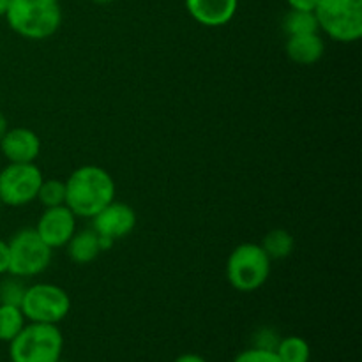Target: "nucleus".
<instances>
[{"label":"nucleus","instance_id":"10","mask_svg":"<svg viewBox=\"0 0 362 362\" xmlns=\"http://www.w3.org/2000/svg\"><path fill=\"white\" fill-rule=\"evenodd\" d=\"M92 221H94L92 230L99 237H105V239L115 243L133 232L136 226V212L131 205L113 200L103 211H99L92 218Z\"/></svg>","mask_w":362,"mask_h":362},{"label":"nucleus","instance_id":"23","mask_svg":"<svg viewBox=\"0 0 362 362\" xmlns=\"http://www.w3.org/2000/svg\"><path fill=\"white\" fill-rule=\"evenodd\" d=\"M290 9H297V11H315L317 7L318 0H286Z\"/></svg>","mask_w":362,"mask_h":362},{"label":"nucleus","instance_id":"28","mask_svg":"<svg viewBox=\"0 0 362 362\" xmlns=\"http://www.w3.org/2000/svg\"><path fill=\"white\" fill-rule=\"evenodd\" d=\"M0 211H2V202H0Z\"/></svg>","mask_w":362,"mask_h":362},{"label":"nucleus","instance_id":"27","mask_svg":"<svg viewBox=\"0 0 362 362\" xmlns=\"http://www.w3.org/2000/svg\"><path fill=\"white\" fill-rule=\"evenodd\" d=\"M94 4H99V6H106V4H112L113 0H92Z\"/></svg>","mask_w":362,"mask_h":362},{"label":"nucleus","instance_id":"19","mask_svg":"<svg viewBox=\"0 0 362 362\" xmlns=\"http://www.w3.org/2000/svg\"><path fill=\"white\" fill-rule=\"evenodd\" d=\"M35 200L41 202L45 209L66 205V180L42 179Z\"/></svg>","mask_w":362,"mask_h":362},{"label":"nucleus","instance_id":"13","mask_svg":"<svg viewBox=\"0 0 362 362\" xmlns=\"http://www.w3.org/2000/svg\"><path fill=\"white\" fill-rule=\"evenodd\" d=\"M285 52L292 62L300 64V66H311V64L318 62L322 59L325 52V42L318 32L288 35Z\"/></svg>","mask_w":362,"mask_h":362},{"label":"nucleus","instance_id":"2","mask_svg":"<svg viewBox=\"0 0 362 362\" xmlns=\"http://www.w3.org/2000/svg\"><path fill=\"white\" fill-rule=\"evenodd\" d=\"M4 18L20 37L45 41L62 25V7L59 0H11Z\"/></svg>","mask_w":362,"mask_h":362},{"label":"nucleus","instance_id":"25","mask_svg":"<svg viewBox=\"0 0 362 362\" xmlns=\"http://www.w3.org/2000/svg\"><path fill=\"white\" fill-rule=\"evenodd\" d=\"M7 129H9V124H7L6 115H4V113L0 112V138H2L4 134H6Z\"/></svg>","mask_w":362,"mask_h":362},{"label":"nucleus","instance_id":"22","mask_svg":"<svg viewBox=\"0 0 362 362\" xmlns=\"http://www.w3.org/2000/svg\"><path fill=\"white\" fill-rule=\"evenodd\" d=\"M9 274V244L0 239V276Z\"/></svg>","mask_w":362,"mask_h":362},{"label":"nucleus","instance_id":"4","mask_svg":"<svg viewBox=\"0 0 362 362\" xmlns=\"http://www.w3.org/2000/svg\"><path fill=\"white\" fill-rule=\"evenodd\" d=\"M271 262L260 244H239L226 260V279L239 292H255L267 283Z\"/></svg>","mask_w":362,"mask_h":362},{"label":"nucleus","instance_id":"1","mask_svg":"<svg viewBox=\"0 0 362 362\" xmlns=\"http://www.w3.org/2000/svg\"><path fill=\"white\" fill-rule=\"evenodd\" d=\"M115 200V180L105 168L83 165L66 180V205L76 218H94Z\"/></svg>","mask_w":362,"mask_h":362},{"label":"nucleus","instance_id":"11","mask_svg":"<svg viewBox=\"0 0 362 362\" xmlns=\"http://www.w3.org/2000/svg\"><path fill=\"white\" fill-rule=\"evenodd\" d=\"M0 151L9 163H34L41 154V140L28 127H9L0 138Z\"/></svg>","mask_w":362,"mask_h":362},{"label":"nucleus","instance_id":"12","mask_svg":"<svg viewBox=\"0 0 362 362\" xmlns=\"http://www.w3.org/2000/svg\"><path fill=\"white\" fill-rule=\"evenodd\" d=\"M186 11L204 27H223L233 20L239 0H184Z\"/></svg>","mask_w":362,"mask_h":362},{"label":"nucleus","instance_id":"3","mask_svg":"<svg viewBox=\"0 0 362 362\" xmlns=\"http://www.w3.org/2000/svg\"><path fill=\"white\" fill-rule=\"evenodd\" d=\"M64 336L53 324H25L20 334L9 341L11 362H59Z\"/></svg>","mask_w":362,"mask_h":362},{"label":"nucleus","instance_id":"5","mask_svg":"<svg viewBox=\"0 0 362 362\" xmlns=\"http://www.w3.org/2000/svg\"><path fill=\"white\" fill-rule=\"evenodd\" d=\"M318 30L338 42L362 37V0H318L315 7Z\"/></svg>","mask_w":362,"mask_h":362},{"label":"nucleus","instance_id":"15","mask_svg":"<svg viewBox=\"0 0 362 362\" xmlns=\"http://www.w3.org/2000/svg\"><path fill=\"white\" fill-rule=\"evenodd\" d=\"M260 246L264 247V251L271 260H283V258L292 255L296 240H293V235L288 230L274 228L264 237Z\"/></svg>","mask_w":362,"mask_h":362},{"label":"nucleus","instance_id":"16","mask_svg":"<svg viewBox=\"0 0 362 362\" xmlns=\"http://www.w3.org/2000/svg\"><path fill=\"white\" fill-rule=\"evenodd\" d=\"M25 324H27V318L20 306L0 304V341H13L25 327Z\"/></svg>","mask_w":362,"mask_h":362},{"label":"nucleus","instance_id":"7","mask_svg":"<svg viewBox=\"0 0 362 362\" xmlns=\"http://www.w3.org/2000/svg\"><path fill=\"white\" fill-rule=\"evenodd\" d=\"M20 308L28 322L57 325L69 315L71 297L59 285L37 283L25 288Z\"/></svg>","mask_w":362,"mask_h":362},{"label":"nucleus","instance_id":"20","mask_svg":"<svg viewBox=\"0 0 362 362\" xmlns=\"http://www.w3.org/2000/svg\"><path fill=\"white\" fill-rule=\"evenodd\" d=\"M27 286L21 285L18 281V278L4 279L0 283V304H13V306H20L21 299H23V293Z\"/></svg>","mask_w":362,"mask_h":362},{"label":"nucleus","instance_id":"17","mask_svg":"<svg viewBox=\"0 0 362 362\" xmlns=\"http://www.w3.org/2000/svg\"><path fill=\"white\" fill-rule=\"evenodd\" d=\"M274 352L281 362H310L311 349L310 343L300 336H286L276 345Z\"/></svg>","mask_w":362,"mask_h":362},{"label":"nucleus","instance_id":"14","mask_svg":"<svg viewBox=\"0 0 362 362\" xmlns=\"http://www.w3.org/2000/svg\"><path fill=\"white\" fill-rule=\"evenodd\" d=\"M66 247L71 260L78 265L90 264V262H94L103 253L99 235L92 228L74 232V235L71 237Z\"/></svg>","mask_w":362,"mask_h":362},{"label":"nucleus","instance_id":"18","mask_svg":"<svg viewBox=\"0 0 362 362\" xmlns=\"http://www.w3.org/2000/svg\"><path fill=\"white\" fill-rule=\"evenodd\" d=\"M283 30H285L286 37L288 35H299V34H311V32H318V21L313 11H297L290 9L283 18Z\"/></svg>","mask_w":362,"mask_h":362},{"label":"nucleus","instance_id":"24","mask_svg":"<svg viewBox=\"0 0 362 362\" xmlns=\"http://www.w3.org/2000/svg\"><path fill=\"white\" fill-rule=\"evenodd\" d=\"M173 362H207L202 356L198 354H182V356L177 357Z\"/></svg>","mask_w":362,"mask_h":362},{"label":"nucleus","instance_id":"8","mask_svg":"<svg viewBox=\"0 0 362 362\" xmlns=\"http://www.w3.org/2000/svg\"><path fill=\"white\" fill-rule=\"evenodd\" d=\"M42 172L35 163H7L0 170V202L7 207H23L37 198Z\"/></svg>","mask_w":362,"mask_h":362},{"label":"nucleus","instance_id":"21","mask_svg":"<svg viewBox=\"0 0 362 362\" xmlns=\"http://www.w3.org/2000/svg\"><path fill=\"white\" fill-rule=\"evenodd\" d=\"M233 362H281V361H279L278 354H276L274 350L253 346V349H247L244 350V352H240L239 356L233 359Z\"/></svg>","mask_w":362,"mask_h":362},{"label":"nucleus","instance_id":"6","mask_svg":"<svg viewBox=\"0 0 362 362\" xmlns=\"http://www.w3.org/2000/svg\"><path fill=\"white\" fill-rule=\"evenodd\" d=\"M9 274L14 278H34L52 264L53 250L37 235L34 228H23L11 237Z\"/></svg>","mask_w":362,"mask_h":362},{"label":"nucleus","instance_id":"9","mask_svg":"<svg viewBox=\"0 0 362 362\" xmlns=\"http://www.w3.org/2000/svg\"><path fill=\"white\" fill-rule=\"evenodd\" d=\"M34 230L52 250L64 247L76 232V216L67 205L48 207L45 209Z\"/></svg>","mask_w":362,"mask_h":362},{"label":"nucleus","instance_id":"26","mask_svg":"<svg viewBox=\"0 0 362 362\" xmlns=\"http://www.w3.org/2000/svg\"><path fill=\"white\" fill-rule=\"evenodd\" d=\"M9 4L11 0H0V18L6 16L7 9H9Z\"/></svg>","mask_w":362,"mask_h":362}]
</instances>
